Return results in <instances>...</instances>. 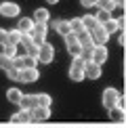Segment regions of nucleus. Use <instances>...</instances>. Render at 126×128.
Here are the masks:
<instances>
[{
  "mask_svg": "<svg viewBox=\"0 0 126 128\" xmlns=\"http://www.w3.org/2000/svg\"><path fill=\"white\" fill-rule=\"evenodd\" d=\"M72 65H74V67H80V69H84L86 61H84L82 57H74V59H72Z\"/></svg>",
  "mask_w": 126,
  "mask_h": 128,
  "instance_id": "obj_30",
  "label": "nucleus"
},
{
  "mask_svg": "<svg viewBox=\"0 0 126 128\" xmlns=\"http://www.w3.org/2000/svg\"><path fill=\"white\" fill-rule=\"evenodd\" d=\"M19 44H21V46H30V44H34V38H32V34H21Z\"/></svg>",
  "mask_w": 126,
  "mask_h": 128,
  "instance_id": "obj_28",
  "label": "nucleus"
},
{
  "mask_svg": "<svg viewBox=\"0 0 126 128\" xmlns=\"http://www.w3.org/2000/svg\"><path fill=\"white\" fill-rule=\"evenodd\" d=\"M109 118H112L114 122H124V111L114 107V109H109Z\"/></svg>",
  "mask_w": 126,
  "mask_h": 128,
  "instance_id": "obj_25",
  "label": "nucleus"
},
{
  "mask_svg": "<svg viewBox=\"0 0 126 128\" xmlns=\"http://www.w3.org/2000/svg\"><path fill=\"white\" fill-rule=\"evenodd\" d=\"M10 122H13V124H28V122H32V118H30V111H25V109L15 111V114L10 116Z\"/></svg>",
  "mask_w": 126,
  "mask_h": 128,
  "instance_id": "obj_11",
  "label": "nucleus"
},
{
  "mask_svg": "<svg viewBox=\"0 0 126 128\" xmlns=\"http://www.w3.org/2000/svg\"><path fill=\"white\" fill-rule=\"evenodd\" d=\"M88 34H90V42H92L94 46H105V44H107V40H109V36L103 32L101 25H99V28H94L92 32H88Z\"/></svg>",
  "mask_w": 126,
  "mask_h": 128,
  "instance_id": "obj_4",
  "label": "nucleus"
},
{
  "mask_svg": "<svg viewBox=\"0 0 126 128\" xmlns=\"http://www.w3.org/2000/svg\"><path fill=\"white\" fill-rule=\"evenodd\" d=\"M38 78H40L38 69H19V82H23V84H32Z\"/></svg>",
  "mask_w": 126,
  "mask_h": 128,
  "instance_id": "obj_8",
  "label": "nucleus"
},
{
  "mask_svg": "<svg viewBox=\"0 0 126 128\" xmlns=\"http://www.w3.org/2000/svg\"><path fill=\"white\" fill-rule=\"evenodd\" d=\"M0 15H2V17H8V19L19 17V4H15V2H2V4H0Z\"/></svg>",
  "mask_w": 126,
  "mask_h": 128,
  "instance_id": "obj_5",
  "label": "nucleus"
},
{
  "mask_svg": "<svg viewBox=\"0 0 126 128\" xmlns=\"http://www.w3.org/2000/svg\"><path fill=\"white\" fill-rule=\"evenodd\" d=\"M84 78L99 80L101 78V65H97V63H92V61H86V65H84Z\"/></svg>",
  "mask_w": 126,
  "mask_h": 128,
  "instance_id": "obj_7",
  "label": "nucleus"
},
{
  "mask_svg": "<svg viewBox=\"0 0 126 128\" xmlns=\"http://www.w3.org/2000/svg\"><path fill=\"white\" fill-rule=\"evenodd\" d=\"M21 65H23L21 69H38V67H36V65H38V59H36V57H28V55H25L23 59H21Z\"/></svg>",
  "mask_w": 126,
  "mask_h": 128,
  "instance_id": "obj_22",
  "label": "nucleus"
},
{
  "mask_svg": "<svg viewBox=\"0 0 126 128\" xmlns=\"http://www.w3.org/2000/svg\"><path fill=\"white\" fill-rule=\"evenodd\" d=\"M19 32V34H32V30H34V21H32L30 17H21L17 21V28H15Z\"/></svg>",
  "mask_w": 126,
  "mask_h": 128,
  "instance_id": "obj_10",
  "label": "nucleus"
},
{
  "mask_svg": "<svg viewBox=\"0 0 126 128\" xmlns=\"http://www.w3.org/2000/svg\"><path fill=\"white\" fill-rule=\"evenodd\" d=\"M82 19V25H84V30H88V32H92L94 28H99V21L94 19V15H84Z\"/></svg>",
  "mask_w": 126,
  "mask_h": 128,
  "instance_id": "obj_17",
  "label": "nucleus"
},
{
  "mask_svg": "<svg viewBox=\"0 0 126 128\" xmlns=\"http://www.w3.org/2000/svg\"><path fill=\"white\" fill-rule=\"evenodd\" d=\"M46 34H48V25L46 23H34V30H32V38H34V44L40 46L46 42Z\"/></svg>",
  "mask_w": 126,
  "mask_h": 128,
  "instance_id": "obj_3",
  "label": "nucleus"
},
{
  "mask_svg": "<svg viewBox=\"0 0 126 128\" xmlns=\"http://www.w3.org/2000/svg\"><path fill=\"white\" fill-rule=\"evenodd\" d=\"M30 118H32V122H44V120L50 118V109H46V107H34L30 111Z\"/></svg>",
  "mask_w": 126,
  "mask_h": 128,
  "instance_id": "obj_9",
  "label": "nucleus"
},
{
  "mask_svg": "<svg viewBox=\"0 0 126 128\" xmlns=\"http://www.w3.org/2000/svg\"><path fill=\"white\" fill-rule=\"evenodd\" d=\"M38 63H44V65H48V63H52V59H55V46L48 44V42H44V44L38 46Z\"/></svg>",
  "mask_w": 126,
  "mask_h": 128,
  "instance_id": "obj_1",
  "label": "nucleus"
},
{
  "mask_svg": "<svg viewBox=\"0 0 126 128\" xmlns=\"http://www.w3.org/2000/svg\"><path fill=\"white\" fill-rule=\"evenodd\" d=\"M0 55H4L6 59H10V61H13L15 57H17V46H13V44H4V46H2V52H0Z\"/></svg>",
  "mask_w": 126,
  "mask_h": 128,
  "instance_id": "obj_23",
  "label": "nucleus"
},
{
  "mask_svg": "<svg viewBox=\"0 0 126 128\" xmlns=\"http://www.w3.org/2000/svg\"><path fill=\"white\" fill-rule=\"evenodd\" d=\"M97 8H99V10H105V13H109V15H112L118 6H116V2H114V0H99V2H97Z\"/></svg>",
  "mask_w": 126,
  "mask_h": 128,
  "instance_id": "obj_18",
  "label": "nucleus"
},
{
  "mask_svg": "<svg viewBox=\"0 0 126 128\" xmlns=\"http://www.w3.org/2000/svg\"><path fill=\"white\" fill-rule=\"evenodd\" d=\"M70 80H74V82H82L84 80V69H80V67H74V65H70Z\"/></svg>",
  "mask_w": 126,
  "mask_h": 128,
  "instance_id": "obj_21",
  "label": "nucleus"
},
{
  "mask_svg": "<svg viewBox=\"0 0 126 128\" xmlns=\"http://www.w3.org/2000/svg\"><path fill=\"white\" fill-rule=\"evenodd\" d=\"M52 30H55L59 36H63V38L70 34V25H67L65 19H55V21H52Z\"/></svg>",
  "mask_w": 126,
  "mask_h": 128,
  "instance_id": "obj_14",
  "label": "nucleus"
},
{
  "mask_svg": "<svg viewBox=\"0 0 126 128\" xmlns=\"http://www.w3.org/2000/svg\"><path fill=\"white\" fill-rule=\"evenodd\" d=\"M67 50H70L72 59H74V57H80V55H82V46L78 44V42H76V44H70V46H67Z\"/></svg>",
  "mask_w": 126,
  "mask_h": 128,
  "instance_id": "obj_26",
  "label": "nucleus"
},
{
  "mask_svg": "<svg viewBox=\"0 0 126 128\" xmlns=\"http://www.w3.org/2000/svg\"><path fill=\"white\" fill-rule=\"evenodd\" d=\"M21 97H23V92H21L19 88H8V90H6V99L10 101V103H15V105H19Z\"/></svg>",
  "mask_w": 126,
  "mask_h": 128,
  "instance_id": "obj_20",
  "label": "nucleus"
},
{
  "mask_svg": "<svg viewBox=\"0 0 126 128\" xmlns=\"http://www.w3.org/2000/svg\"><path fill=\"white\" fill-rule=\"evenodd\" d=\"M63 40H65V46H70V44H76V42H78V40H76V34H72V32H70V34H67Z\"/></svg>",
  "mask_w": 126,
  "mask_h": 128,
  "instance_id": "obj_31",
  "label": "nucleus"
},
{
  "mask_svg": "<svg viewBox=\"0 0 126 128\" xmlns=\"http://www.w3.org/2000/svg\"><path fill=\"white\" fill-rule=\"evenodd\" d=\"M36 107V94H23L19 101V109H25V111H32Z\"/></svg>",
  "mask_w": 126,
  "mask_h": 128,
  "instance_id": "obj_13",
  "label": "nucleus"
},
{
  "mask_svg": "<svg viewBox=\"0 0 126 128\" xmlns=\"http://www.w3.org/2000/svg\"><path fill=\"white\" fill-rule=\"evenodd\" d=\"M67 25H70V32H72V34H80V32L84 30V25H82V19H80V17L70 19V21H67Z\"/></svg>",
  "mask_w": 126,
  "mask_h": 128,
  "instance_id": "obj_19",
  "label": "nucleus"
},
{
  "mask_svg": "<svg viewBox=\"0 0 126 128\" xmlns=\"http://www.w3.org/2000/svg\"><path fill=\"white\" fill-rule=\"evenodd\" d=\"M59 0H46V4H57Z\"/></svg>",
  "mask_w": 126,
  "mask_h": 128,
  "instance_id": "obj_36",
  "label": "nucleus"
},
{
  "mask_svg": "<svg viewBox=\"0 0 126 128\" xmlns=\"http://www.w3.org/2000/svg\"><path fill=\"white\" fill-rule=\"evenodd\" d=\"M107 55H109L107 46H94V50H92V55H90V61L103 67V63L107 61Z\"/></svg>",
  "mask_w": 126,
  "mask_h": 128,
  "instance_id": "obj_6",
  "label": "nucleus"
},
{
  "mask_svg": "<svg viewBox=\"0 0 126 128\" xmlns=\"http://www.w3.org/2000/svg\"><path fill=\"white\" fill-rule=\"evenodd\" d=\"M118 99H120V92H118L116 88H105V90H103V97H101V103H103V107L109 111V109L116 107Z\"/></svg>",
  "mask_w": 126,
  "mask_h": 128,
  "instance_id": "obj_2",
  "label": "nucleus"
},
{
  "mask_svg": "<svg viewBox=\"0 0 126 128\" xmlns=\"http://www.w3.org/2000/svg\"><path fill=\"white\" fill-rule=\"evenodd\" d=\"M101 28H103V32L107 36H112V34H118L120 32V23H118V19H109V21H105Z\"/></svg>",
  "mask_w": 126,
  "mask_h": 128,
  "instance_id": "obj_16",
  "label": "nucleus"
},
{
  "mask_svg": "<svg viewBox=\"0 0 126 128\" xmlns=\"http://www.w3.org/2000/svg\"><path fill=\"white\" fill-rule=\"evenodd\" d=\"M34 23H46L48 25V21H50V13H48V8H36L34 10Z\"/></svg>",
  "mask_w": 126,
  "mask_h": 128,
  "instance_id": "obj_12",
  "label": "nucleus"
},
{
  "mask_svg": "<svg viewBox=\"0 0 126 128\" xmlns=\"http://www.w3.org/2000/svg\"><path fill=\"white\" fill-rule=\"evenodd\" d=\"M124 42H126V36H124V30H120V32H118V44H120V46H124Z\"/></svg>",
  "mask_w": 126,
  "mask_h": 128,
  "instance_id": "obj_34",
  "label": "nucleus"
},
{
  "mask_svg": "<svg viewBox=\"0 0 126 128\" xmlns=\"http://www.w3.org/2000/svg\"><path fill=\"white\" fill-rule=\"evenodd\" d=\"M114 2H116V6H124V4H126V0H114Z\"/></svg>",
  "mask_w": 126,
  "mask_h": 128,
  "instance_id": "obj_35",
  "label": "nucleus"
},
{
  "mask_svg": "<svg viewBox=\"0 0 126 128\" xmlns=\"http://www.w3.org/2000/svg\"><path fill=\"white\" fill-rule=\"evenodd\" d=\"M6 78H8V80H13V82H19V69H15V67L6 69Z\"/></svg>",
  "mask_w": 126,
  "mask_h": 128,
  "instance_id": "obj_29",
  "label": "nucleus"
},
{
  "mask_svg": "<svg viewBox=\"0 0 126 128\" xmlns=\"http://www.w3.org/2000/svg\"><path fill=\"white\" fill-rule=\"evenodd\" d=\"M10 67H13V61L6 59L4 55H0V69H2V72H6V69H10Z\"/></svg>",
  "mask_w": 126,
  "mask_h": 128,
  "instance_id": "obj_27",
  "label": "nucleus"
},
{
  "mask_svg": "<svg viewBox=\"0 0 126 128\" xmlns=\"http://www.w3.org/2000/svg\"><path fill=\"white\" fill-rule=\"evenodd\" d=\"M97 2L99 0H80V4L84 8H92V6H97Z\"/></svg>",
  "mask_w": 126,
  "mask_h": 128,
  "instance_id": "obj_32",
  "label": "nucleus"
},
{
  "mask_svg": "<svg viewBox=\"0 0 126 128\" xmlns=\"http://www.w3.org/2000/svg\"><path fill=\"white\" fill-rule=\"evenodd\" d=\"M50 105H52V97H50L48 92L36 94V107H46V109H50Z\"/></svg>",
  "mask_w": 126,
  "mask_h": 128,
  "instance_id": "obj_15",
  "label": "nucleus"
},
{
  "mask_svg": "<svg viewBox=\"0 0 126 128\" xmlns=\"http://www.w3.org/2000/svg\"><path fill=\"white\" fill-rule=\"evenodd\" d=\"M19 40H21V34H19V32H17V30H8V40H6V44L17 46Z\"/></svg>",
  "mask_w": 126,
  "mask_h": 128,
  "instance_id": "obj_24",
  "label": "nucleus"
},
{
  "mask_svg": "<svg viewBox=\"0 0 126 128\" xmlns=\"http://www.w3.org/2000/svg\"><path fill=\"white\" fill-rule=\"evenodd\" d=\"M6 40H8V30H2L0 28V44H6Z\"/></svg>",
  "mask_w": 126,
  "mask_h": 128,
  "instance_id": "obj_33",
  "label": "nucleus"
}]
</instances>
